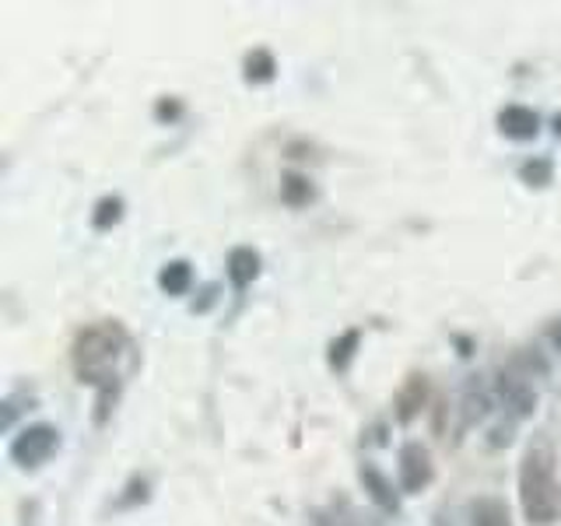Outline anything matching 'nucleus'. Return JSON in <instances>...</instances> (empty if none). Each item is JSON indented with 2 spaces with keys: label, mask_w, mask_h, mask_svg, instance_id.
I'll list each match as a JSON object with an SVG mask.
<instances>
[{
  "label": "nucleus",
  "mask_w": 561,
  "mask_h": 526,
  "mask_svg": "<svg viewBox=\"0 0 561 526\" xmlns=\"http://www.w3.org/2000/svg\"><path fill=\"white\" fill-rule=\"evenodd\" d=\"M180 113H183V105L175 102V99H162V102L154 105V116H158V119H175Z\"/></svg>",
  "instance_id": "f3484780"
},
{
  "label": "nucleus",
  "mask_w": 561,
  "mask_h": 526,
  "mask_svg": "<svg viewBox=\"0 0 561 526\" xmlns=\"http://www.w3.org/2000/svg\"><path fill=\"white\" fill-rule=\"evenodd\" d=\"M425 403H428V376L411 373L408 379H403L400 390H397V397H393L397 421H400V425H411V421L421 411H425Z\"/></svg>",
  "instance_id": "39448f33"
},
{
  "label": "nucleus",
  "mask_w": 561,
  "mask_h": 526,
  "mask_svg": "<svg viewBox=\"0 0 561 526\" xmlns=\"http://www.w3.org/2000/svg\"><path fill=\"white\" fill-rule=\"evenodd\" d=\"M358 481H362V488H365V495L373 499V502L382 508V513H390V516L400 513L397 488H393V481L386 478V473H382L376 464H362V467H358Z\"/></svg>",
  "instance_id": "423d86ee"
},
{
  "label": "nucleus",
  "mask_w": 561,
  "mask_h": 526,
  "mask_svg": "<svg viewBox=\"0 0 561 526\" xmlns=\"http://www.w3.org/2000/svg\"><path fill=\"white\" fill-rule=\"evenodd\" d=\"M548 338H551V344H554V347L561 351V320H558V323H554V327L548 330Z\"/></svg>",
  "instance_id": "a211bd4d"
},
{
  "label": "nucleus",
  "mask_w": 561,
  "mask_h": 526,
  "mask_svg": "<svg viewBox=\"0 0 561 526\" xmlns=\"http://www.w3.org/2000/svg\"><path fill=\"white\" fill-rule=\"evenodd\" d=\"M470 526H513V516L502 499L484 495L470 502Z\"/></svg>",
  "instance_id": "9d476101"
},
{
  "label": "nucleus",
  "mask_w": 561,
  "mask_h": 526,
  "mask_svg": "<svg viewBox=\"0 0 561 526\" xmlns=\"http://www.w3.org/2000/svg\"><path fill=\"white\" fill-rule=\"evenodd\" d=\"M499 393L505 400V408H513L519 418L534 414L537 408V390L530 382H526V376H516V373H502L499 376Z\"/></svg>",
  "instance_id": "0eeeda50"
},
{
  "label": "nucleus",
  "mask_w": 561,
  "mask_h": 526,
  "mask_svg": "<svg viewBox=\"0 0 561 526\" xmlns=\"http://www.w3.org/2000/svg\"><path fill=\"white\" fill-rule=\"evenodd\" d=\"M60 449V432L53 428V425H28L22 428L14 438H11V460L22 467V470H35V467H43L53 453Z\"/></svg>",
  "instance_id": "7ed1b4c3"
},
{
  "label": "nucleus",
  "mask_w": 561,
  "mask_h": 526,
  "mask_svg": "<svg viewBox=\"0 0 561 526\" xmlns=\"http://www.w3.org/2000/svg\"><path fill=\"white\" fill-rule=\"evenodd\" d=\"M312 197H316V190L309 183V175H302V172H285V175H280V204L306 207V204H312Z\"/></svg>",
  "instance_id": "ddd939ff"
},
{
  "label": "nucleus",
  "mask_w": 561,
  "mask_h": 526,
  "mask_svg": "<svg viewBox=\"0 0 561 526\" xmlns=\"http://www.w3.org/2000/svg\"><path fill=\"white\" fill-rule=\"evenodd\" d=\"M519 180L526 186H537L543 190L551 180H554V165H551V158H530V162H523L519 165Z\"/></svg>",
  "instance_id": "dca6fc26"
},
{
  "label": "nucleus",
  "mask_w": 561,
  "mask_h": 526,
  "mask_svg": "<svg viewBox=\"0 0 561 526\" xmlns=\"http://www.w3.org/2000/svg\"><path fill=\"white\" fill-rule=\"evenodd\" d=\"M123 210H127V204H123V197H116V193H110V197H102L92 210V225L95 232H110L113 225L123 221Z\"/></svg>",
  "instance_id": "2eb2a0df"
},
{
  "label": "nucleus",
  "mask_w": 561,
  "mask_h": 526,
  "mask_svg": "<svg viewBox=\"0 0 561 526\" xmlns=\"http://www.w3.org/2000/svg\"><path fill=\"white\" fill-rule=\"evenodd\" d=\"M499 130L508 140H534L540 134V116L526 105H505L499 113Z\"/></svg>",
  "instance_id": "6e6552de"
},
{
  "label": "nucleus",
  "mask_w": 561,
  "mask_h": 526,
  "mask_svg": "<svg viewBox=\"0 0 561 526\" xmlns=\"http://www.w3.org/2000/svg\"><path fill=\"white\" fill-rule=\"evenodd\" d=\"M127 351H130V333L116 320H99L78 330L75 344H70V365H75L78 379L99 390V411H95L99 425L110 418V408L119 390V362Z\"/></svg>",
  "instance_id": "f257e3e1"
},
{
  "label": "nucleus",
  "mask_w": 561,
  "mask_h": 526,
  "mask_svg": "<svg viewBox=\"0 0 561 526\" xmlns=\"http://www.w3.org/2000/svg\"><path fill=\"white\" fill-rule=\"evenodd\" d=\"M551 127H554V137H558V140H561V113H558V116H554V119H551Z\"/></svg>",
  "instance_id": "6ab92c4d"
},
{
  "label": "nucleus",
  "mask_w": 561,
  "mask_h": 526,
  "mask_svg": "<svg viewBox=\"0 0 561 526\" xmlns=\"http://www.w3.org/2000/svg\"><path fill=\"white\" fill-rule=\"evenodd\" d=\"M358 344H362V330H344L341 338H333L330 341V351H327V362H330V368L333 373H344V368L351 365V358H355V351H358Z\"/></svg>",
  "instance_id": "4468645a"
},
{
  "label": "nucleus",
  "mask_w": 561,
  "mask_h": 526,
  "mask_svg": "<svg viewBox=\"0 0 561 526\" xmlns=\"http://www.w3.org/2000/svg\"><path fill=\"white\" fill-rule=\"evenodd\" d=\"M400 491H408V495H417V491H425L435 478V464H432V453L421 446V443H408L400 446Z\"/></svg>",
  "instance_id": "20e7f679"
},
{
  "label": "nucleus",
  "mask_w": 561,
  "mask_h": 526,
  "mask_svg": "<svg viewBox=\"0 0 561 526\" xmlns=\"http://www.w3.org/2000/svg\"><path fill=\"white\" fill-rule=\"evenodd\" d=\"M225 267H228V281H232L236 288H250L260 277V253L250 250V245H236V250L228 253Z\"/></svg>",
  "instance_id": "1a4fd4ad"
},
{
  "label": "nucleus",
  "mask_w": 561,
  "mask_h": 526,
  "mask_svg": "<svg viewBox=\"0 0 561 526\" xmlns=\"http://www.w3.org/2000/svg\"><path fill=\"white\" fill-rule=\"evenodd\" d=\"M519 505L530 526H551L561 519L558 456L548 438H534L519 464Z\"/></svg>",
  "instance_id": "f03ea898"
},
{
  "label": "nucleus",
  "mask_w": 561,
  "mask_h": 526,
  "mask_svg": "<svg viewBox=\"0 0 561 526\" xmlns=\"http://www.w3.org/2000/svg\"><path fill=\"white\" fill-rule=\"evenodd\" d=\"M190 285H193V267L186 260H169L165 267L158 271V288H162L165 295H172V298L186 295Z\"/></svg>",
  "instance_id": "9b49d317"
},
{
  "label": "nucleus",
  "mask_w": 561,
  "mask_h": 526,
  "mask_svg": "<svg viewBox=\"0 0 561 526\" xmlns=\"http://www.w3.org/2000/svg\"><path fill=\"white\" fill-rule=\"evenodd\" d=\"M277 75V60H274V53L271 49H253V53H245V64H242V78L250 81V84H267L274 81Z\"/></svg>",
  "instance_id": "f8f14e48"
}]
</instances>
